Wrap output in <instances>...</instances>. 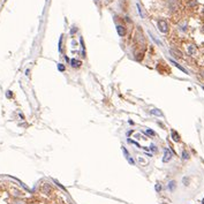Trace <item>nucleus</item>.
Listing matches in <instances>:
<instances>
[{
    "mask_svg": "<svg viewBox=\"0 0 204 204\" xmlns=\"http://www.w3.org/2000/svg\"><path fill=\"white\" fill-rule=\"evenodd\" d=\"M183 158H185V159H187V158H188V153H187L186 151H183Z\"/></svg>",
    "mask_w": 204,
    "mask_h": 204,
    "instance_id": "obj_13",
    "label": "nucleus"
},
{
    "mask_svg": "<svg viewBox=\"0 0 204 204\" xmlns=\"http://www.w3.org/2000/svg\"><path fill=\"white\" fill-rule=\"evenodd\" d=\"M116 31H118L119 36H121V37H124V36L127 34L126 28H125V27H122V25H118V27H116Z\"/></svg>",
    "mask_w": 204,
    "mask_h": 204,
    "instance_id": "obj_3",
    "label": "nucleus"
},
{
    "mask_svg": "<svg viewBox=\"0 0 204 204\" xmlns=\"http://www.w3.org/2000/svg\"><path fill=\"white\" fill-rule=\"evenodd\" d=\"M150 148H151V150H152V151H157V148H156V145L151 144V147H150Z\"/></svg>",
    "mask_w": 204,
    "mask_h": 204,
    "instance_id": "obj_12",
    "label": "nucleus"
},
{
    "mask_svg": "<svg viewBox=\"0 0 204 204\" xmlns=\"http://www.w3.org/2000/svg\"><path fill=\"white\" fill-rule=\"evenodd\" d=\"M157 24H158V28H159V30H160L161 33H167L168 25H167L166 21H164V20H158Z\"/></svg>",
    "mask_w": 204,
    "mask_h": 204,
    "instance_id": "obj_1",
    "label": "nucleus"
},
{
    "mask_svg": "<svg viewBox=\"0 0 204 204\" xmlns=\"http://www.w3.org/2000/svg\"><path fill=\"white\" fill-rule=\"evenodd\" d=\"M164 158H163V161L164 163H167V161H169L171 160V158H172V153H171V151L168 150V149H165V151H164Z\"/></svg>",
    "mask_w": 204,
    "mask_h": 204,
    "instance_id": "obj_2",
    "label": "nucleus"
},
{
    "mask_svg": "<svg viewBox=\"0 0 204 204\" xmlns=\"http://www.w3.org/2000/svg\"><path fill=\"white\" fill-rule=\"evenodd\" d=\"M58 68H59V70H60V72H64V70H65V66H64V65H61V64L58 65Z\"/></svg>",
    "mask_w": 204,
    "mask_h": 204,
    "instance_id": "obj_11",
    "label": "nucleus"
},
{
    "mask_svg": "<svg viewBox=\"0 0 204 204\" xmlns=\"http://www.w3.org/2000/svg\"><path fill=\"white\" fill-rule=\"evenodd\" d=\"M151 114H153V115H158V116H163V113H161L159 110H157V108L151 110Z\"/></svg>",
    "mask_w": 204,
    "mask_h": 204,
    "instance_id": "obj_7",
    "label": "nucleus"
},
{
    "mask_svg": "<svg viewBox=\"0 0 204 204\" xmlns=\"http://www.w3.org/2000/svg\"><path fill=\"white\" fill-rule=\"evenodd\" d=\"M168 188H169L171 191H172L174 188H175V181H171V182L168 183Z\"/></svg>",
    "mask_w": 204,
    "mask_h": 204,
    "instance_id": "obj_8",
    "label": "nucleus"
},
{
    "mask_svg": "<svg viewBox=\"0 0 204 204\" xmlns=\"http://www.w3.org/2000/svg\"><path fill=\"white\" fill-rule=\"evenodd\" d=\"M81 65H82V64H81L80 60H76V59H72V60H70V66L75 67V68H78Z\"/></svg>",
    "mask_w": 204,
    "mask_h": 204,
    "instance_id": "obj_4",
    "label": "nucleus"
},
{
    "mask_svg": "<svg viewBox=\"0 0 204 204\" xmlns=\"http://www.w3.org/2000/svg\"><path fill=\"white\" fill-rule=\"evenodd\" d=\"M171 62H172V64H173V65H174V66H175V67H178V68H179V69H180V70H182V72H183V73H186V74H188V73H187V70H186V69H185V68H183V67H181V66H180V65H179V64H178V62H175V61H173V60H172V59H171Z\"/></svg>",
    "mask_w": 204,
    "mask_h": 204,
    "instance_id": "obj_6",
    "label": "nucleus"
},
{
    "mask_svg": "<svg viewBox=\"0 0 204 204\" xmlns=\"http://www.w3.org/2000/svg\"><path fill=\"white\" fill-rule=\"evenodd\" d=\"M147 134L150 135V136H156V133H155L153 130H151V129H148V130H147Z\"/></svg>",
    "mask_w": 204,
    "mask_h": 204,
    "instance_id": "obj_9",
    "label": "nucleus"
},
{
    "mask_svg": "<svg viewBox=\"0 0 204 204\" xmlns=\"http://www.w3.org/2000/svg\"><path fill=\"white\" fill-rule=\"evenodd\" d=\"M172 138L175 141V142H179V141H180V136H179V134H178L175 130H172Z\"/></svg>",
    "mask_w": 204,
    "mask_h": 204,
    "instance_id": "obj_5",
    "label": "nucleus"
},
{
    "mask_svg": "<svg viewBox=\"0 0 204 204\" xmlns=\"http://www.w3.org/2000/svg\"><path fill=\"white\" fill-rule=\"evenodd\" d=\"M195 52H196V50H195V47H194L193 45H191V46H189V53H190V54H194Z\"/></svg>",
    "mask_w": 204,
    "mask_h": 204,
    "instance_id": "obj_10",
    "label": "nucleus"
}]
</instances>
